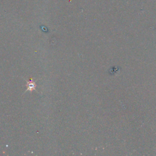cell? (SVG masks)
<instances>
[{"label": "cell", "mask_w": 156, "mask_h": 156, "mask_svg": "<svg viewBox=\"0 0 156 156\" xmlns=\"http://www.w3.org/2000/svg\"><path fill=\"white\" fill-rule=\"evenodd\" d=\"M26 86H27V90H26V91H32L34 90H35V87H36V83L35 82L33 81V79L32 78H30L29 80L27 81V84H26Z\"/></svg>", "instance_id": "obj_1"}]
</instances>
